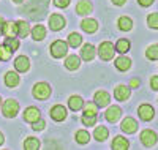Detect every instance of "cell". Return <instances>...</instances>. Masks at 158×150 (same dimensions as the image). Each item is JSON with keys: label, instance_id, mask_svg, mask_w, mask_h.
<instances>
[{"label": "cell", "instance_id": "cell-46", "mask_svg": "<svg viewBox=\"0 0 158 150\" xmlns=\"http://www.w3.org/2000/svg\"><path fill=\"white\" fill-rule=\"evenodd\" d=\"M15 2H16V3H21V2H24V0H15Z\"/></svg>", "mask_w": 158, "mask_h": 150}, {"label": "cell", "instance_id": "cell-8", "mask_svg": "<svg viewBox=\"0 0 158 150\" xmlns=\"http://www.w3.org/2000/svg\"><path fill=\"white\" fill-rule=\"evenodd\" d=\"M51 117L56 122H62L65 117H67V109H65L62 104H57V106H54L51 109Z\"/></svg>", "mask_w": 158, "mask_h": 150}, {"label": "cell", "instance_id": "cell-39", "mask_svg": "<svg viewBox=\"0 0 158 150\" xmlns=\"http://www.w3.org/2000/svg\"><path fill=\"white\" fill-rule=\"evenodd\" d=\"M54 5L59 8H67L70 5V0H54Z\"/></svg>", "mask_w": 158, "mask_h": 150}, {"label": "cell", "instance_id": "cell-7", "mask_svg": "<svg viewBox=\"0 0 158 150\" xmlns=\"http://www.w3.org/2000/svg\"><path fill=\"white\" fill-rule=\"evenodd\" d=\"M104 115H106V120H108V122H111V123H115V122L120 119V115H122V109L118 107V106H111Z\"/></svg>", "mask_w": 158, "mask_h": 150}, {"label": "cell", "instance_id": "cell-30", "mask_svg": "<svg viewBox=\"0 0 158 150\" xmlns=\"http://www.w3.org/2000/svg\"><path fill=\"white\" fill-rule=\"evenodd\" d=\"M11 49L10 48H6L5 44H0V60H3V62H6V60H10L11 59Z\"/></svg>", "mask_w": 158, "mask_h": 150}, {"label": "cell", "instance_id": "cell-9", "mask_svg": "<svg viewBox=\"0 0 158 150\" xmlns=\"http://www.w3.org/2000/svg\"><path fill=\"white\" fill-rule=\"evenodd\" d=\"M111 101L109 98V93L108 92H104V90H100L95 93V104L100 106V107H104V106H108Z\"/></svg>", "mask_w": 158, "mask_h": 150}, {"label": "cell", "instance_id": "cell-22", "mask_svg": "<svg viewBox=\"0 0 158 150\" xmlns=\"http://www.w3.org/2000/svg\"><path fill=\"white\" fill-rule=\"evenodd\" d=\"M16 27H18V35H19L21 38H25V36L30 33L29 24L25 22V21H19V22H16Z\"/></svg>", "mask_w": 158, "mask_h": 150}, {"label": "cell", "instance_id": "cell-23", "mask_svg": "<svg viewBox=\"0 0 158 150\" xmlns=\"http://www.w3.org/2000/svg\"><path fill=\"white\" fill-rule=\"evenodd\" d=\"M32 36H33V40H36V41H41V40L46 36V29L43 25H35L33 30H32Z\"/></svg>", "mask_w": 158, "mask_h": 150}, {"label": "cell", "instance_id": "cell-34", "mask_svg": "<svg viewBox=\"0 0 158 150\" xmlns=\"http://www.w3.org/2000/svg\"><path fill=\"white\" fill-rule=\"evenodd\" d=\"M146 56H147V59H150V60H156V59H158V46H156V44L149 46Z\"/></svg>", "mask_w": 158, "mask_h": 150}, {"label": "cell", "instance_id": "cell-15", "mask_svg": "<svg viewBox=\"0 0 158 150\" xmlns=\"http://www.w3.org/2000/svg\"><path fill=\"white\" fill-rule=\"evenodd\" d=\"M114 97H115V100H118V101H125V100L130 97V89L125 87V85H118V87L114 90Z\"/></svg>", "mask_w": 158, "mask_h": 150}, {"label": "cell", "instance_id": "cell-11", "mask_svg": "<svg viewBox=\"0 0 158 150\" xmlns=\"http://www.w3.org/2000/svg\"><path fill=\"white\" fill-rule=\"evenodd\" d=\"M155 115V111H153V107L150 104H142L139 106V117L142 120H152Z\"/></svg>", "mask_w": 158, "mask_h": 150}, {"label": "cell", "instance_id": "cell-26", "mask_svg": "<svg viewBox=\"0 0 158 150\" xmlns=\"http://www.w3.org/2000/svg\"><path fill=\"white\" fill-rule=\"evenodd\" d=\"M128 49H130V41L128 40H118V41L115 43V51L117 52H120V54H125V52H128Z\"/></svg>", "mask_w": 158, "mask_h": 150}, {"label": "cell", "instance_id": "cell-4", "mask_svg": "<svg viewBox=\"0 0 158 150\" xmlns=\"http://www.w3.org/2000/svg\"><path fill=\"white\" fill-rule=\"evenodd\" d=\"M2 111H3V115L5 117H15L19 111V104L18 101L15 100H6L3 103V107H2Z\"/></svg>", "mask_w": 158, "mask_h": 150}, {"label": "cell", "instance_id": "cell-5", "mask_svg": "<svg viewBox=\"0 0 158 150\" xmlns=\"http://www.w3.org/2000/svg\"><path fill=\"white\" fill-rule=\"evenodd\" d=\"M141 141H142V144L146 145V147L155 145V144H156V134H155V131H152V130H144V131L141 133Z\"/></svg>", "mask_w": 158, "mask_h": 150}, {"label": "cell", "instance_id": "cell-21", "mask_svg": "<svg viewBox=\"0 0 158 150\" xmlns=\"http://www.w3.org/2000/svg\"><path fill=\"white\" fill-rule=\"evenodd\" d=\"M5 84H6L8 87H16V85L19 84V76H18L16 73H13V71L6 73V74H5Z\"/></svg>", "mask_w": 158, "mask_h": 150}, {"label": "cell", "instance_id": "cell-20", "mask_svg": "<svg viewBox=\"0 0 158 150\" xmlns=\"http://www.w3.org/2000/svg\"><path fill=\"white\" fill-rule=\"evenodd\" d=\"M81 57L84 59V60H92L95 57V48L92 46V44H85L84 48H82V51H81Z\"/></svg>", "mask_w": 158, "mask_h": 150}, {"label": "cell", "instance_id": "cell-38", "mask_svg": "<svg viewBox=\"0 0 158 150\" xmlns=\"http://www.w3.org/2000/svg\"><path fill=\"white\" fill-rule=\"evenodd\" d=\"M32 128H33L35 131H41V130L44 128V120H41V119L35 120L33 123H32Z\"/></svg>", "mask_w": 158, "mask_h": 150}, {"label": "cell", "instance_id": "cell-16", "mask_svg": "<svg viewBox=\"0 0 158 150\" xmlns=\"http://www.w3.org/2000/svg\"><path fill=\"white\" fill-rule=\"evenodd\" d=\"M128 147H130V142L125 138H122V136H115L114 138V141H112V148L114 150H127Z\"/></svg>", "mask_w": 158, "mask_h": 150}, {"label": "cell", "instance_id": "cell-13", "mask_svg": "<svg viewBox=\"0 0 158 150\" xmlns=\"http://www.w3.org/2000/svg\"><path fill=\"white\" fill-rule=\"evenodd\" d=\"M122 130H123L125 133H128V134L135 133V131L138 130V123H136V120H133L131 117H127V119L122 122Z\"/></svg>", "mask_w": 158, "mask_h": 150}, {"label": "cell", "instance_id": "cell-12", "mask_svg": "<svg viewBox=\"0 0 158 150\" xmlns=\"http://www.w3.org/2000/svg\"><path fill=\"white\" fill-rule=\"evenodd\" d=\"M40 119V111L36 107H27L24 111V120L25 122H30V123H33L35 120Z\"/></svg>", "mask_w": 158, "mask_h": 150}, {"label": "cell", "instance_id": "cell-43", "mask_svg": "<svg viewBox=\"0 0 158 150\" xmlns=\"http://www.w3.org/2000/svg\"><path fill=\"white\" fill-rule=\"evenodd\" d=\"M130 85H131V87H138V85H139V81H138V79H133V81L130 82Z\"/></svg>", "mask_w": 158, "mask_h": 150}, {"label": "cell", "instance_id": "cell-35", "mask_svg": "<svg viewBox=\"0 0 158 150\" xmlns=\"http://www.w3.org/2000/svg\"><path fill=\"white\" fill-rule=\"evenodd\" d=\"M3 44H5L6 48H10L11 51H16V49L19 48V41H18V40H16L15 36H11V38H6Z\"/></svg>", "mask_w": 158, "mask_h": 150}, {"label": "cell", "instance_id": "cell-14", "mask_svg": "<svg viewBox=\"0 0 158 150\" xmlns=\"http://www.w3.org/2000/svg\"><path fill=\"white\" fill-rule=\"evenodd\" d=\"M81 27H82V30L87 32V33H95L97 29H98V22L95 19H84Z\"/></svg>", "mask_w": 158, "mask_h": 150}, {"label": "cell", "instance_id": "cell-33", "mask_svg": "<svg viewBox=\"0 0 158 150\" xmlns=\"http://www.w3.org/2000/svg\"><path fill=\"white\" fill-rule=\"evenodd\" d=\"M24 147L27 148V150H36L40 147V141L36 138H29L27 141L24 142Z\"/></svg>", "mask_w": 158, "mask_h": 150}, {"label": "cell", "instance_id": "cell-40", "mask_svg": "<svg viewBox=\"0 0 158 150\" xmlns=\"http://www.w3.org/2000/svg\"><path fill=\"white\" fill-rule=\"evenodd\" d=\"M150 84H152V89H153V90H158V77H156V76L152 77V82H150Z\"/></svg>", "mask_w": 158, "mask_h": 150}, {"label": "cell", "instance_id": "cell-42", "mask_svg": "<svg viewBox=\"0 0 158 150\" xmlns=\"http://www.w3.org/2000/svg\"><path fill=\"white\" fill-rule=\"evenodd\" d=\"M3 25H5V21H3V18H0V35L3 33Z\"/></svg>", "mask_w": 158, "mask_h": 150}, {"label": "cell", "instance_id": "cell-32", "mask_svg": "<svg viewBox=\"0 0 158 150\" xmlns=\"http://www.w3.org/2000/svg\"><path fill=\"white\" fill-rule=\"evenodd\" d=\"M84 106V115H97V104L95 103H85Z\"/></svg>", "mask_w": 158, "mask_h": 150}, {"label": "cell", "instance_id": "cell-28", "mask_svg": "<svg viewBox=\"0 0 158 150\" xmlns=\"http://www.w3.org/2000/svg\"><path fill=\"white\" fill-rule=\"evenodd\" d=\"M76 141H77L79 144H87V142L90 141V134H89V131H85V130H79V131L76 133Z\"/></svg>", "mask_w": 158, "mask_h": 150}, {"label": "cell", "instance_id": "cell-10", "mask_svg": "<svg viewBox=\"0 0 158 150\" xmlns=\"http://www.w3.org/2000/svg\"><path fill=\"white\" fill-rule=\"evenodd\" d=\"M15 68H16V71H21V73H25V71H29V68H30V62L29 59L25 57V56H21L15 60Z\"/></svg>", "mask_w": 158, "mask_h": 150}, {"label": "cell", "instance_id": "cell-47", "mask_svg": "<svg viewBox=\"0 0 158 150\" xmlns=\"http://www.w3.org/2000/svg\"><path fill=\"white\" fill-rule=\"evenodd\" d=\"M0 103H2V100H0Z\"/></svg>", "mask_w": 158, "mask_h": 150}, {"label": "cell", "instance_id": "cell-44", "mask_svg": "<svg viewBox=\"0 0 158 150\" xmlns=\"http://www.w3.org/2000/svg\"><path fill=\"white\" fill-rule=\"evenodd\" d=\"M112 2H114L115 5H123V3L127 2V0H112Z\"/></svg>", "mask_w": 158, "mask_h": 150}, {"label": "cell", "instance_id": "cell-41", "mask_svg": "<svg viewBox=\"0 0 158 150\" xmlns=\"http://www.w3.org/2000/svg\"><path fill=\"white\" fill-rule=\"evenodd\" d=\"M138 2L142 5V6H149V5H152L155 0H138Z\"/></svg>", "mask_w": 158, "mask_h": 150}, {"label": "cell", "instance_id": "cell-18", "mask_svg": "<svg viewBox=\"0 0 158 150\" xmlns=\"http://www.w3.org/2000/svg\"><path fill=\"white\" fill-rule=\"evenodd\" d=\"M115 66H117V70H120V71H127V70H130V66H131V60L128 57L122 56V57H118L115 60Z\"/></svg>", "mask_w": 158, "mask_h": 150}, {"label": "cell", "instance_id": "cell-27", "mask_svg": "<svg viewBox=\"0 0 158 150\" xmlns=\"http://www.w3.org/2000/svg\"><path fill=\"white\" fill-rule=\"evenodd\" d=\"M65 66H67L68 70H77V68H79V57L70 56L67 60H65Z\"/></svg>", "mask_w": 158, "mask_h": 150}, {"label": "cell", "instance_id": "cell-3", "mask_svg": "<svg viewBox=\"0 0 158 150\" xmlns=\"http://www.w3.org/2000/svg\"><path fill=\"white\" fill-rule=\"evenodd\" d=\"M49 95H51V87L46 82H38L33 87V97L38 100H46L49 98Z\"/></svg>", "mask_w": 158, "mask_h": 150}, {"label": "cell", "instance_id": "cell-29", "mask_svg": "<svg viewBox=\"0 0 158 150\" xmlns=\"http://www.w3.org/2000/svg\"><path fill=\"white\" fill-rule=\"evenodd\" d=\"M81 43H82V36L79 35V33H71V35L68 36V44H70L71 48L81 46Z\"/></svg>", "mask_w": 158, "mask_h": 150}, {"label": "cell", "instance_id": "cell-6", "mask_svg": "<svg viewBox=\"0 0 158 150\" xmlns=\"http://www.w3.org/2000/svg\"><path fill=\"white\" fill-rule=\"evenodd\" d=\"M49 27H51V30H54V32L63 29V27H65L63 16H60V15H51V18H49Z\"/></svg>", "mask_w": 158, "mask_h": 150}, {"label": "cell", "instance_id": "cell-25", "mask_svg": "<svg viewBox=\"0 0 158 150\" xmlns=\"http://www.w3.org/2000/svg\"><path fill=\"white\" fill-rule=\"evenodd\" d=\"M94 136H95L97 141H106L108 136H109V131H108V128H104V127H98V128H95Z\"/></svg>", "mask_w": 158, "mask_h": 150}, {"label": "cell", "instance_id": "cell-36", "mask_svg": "<svg viewBox=\"0 0 158 150\" xmlns=\"http://www.w3.org/2000/svg\"><path fill=\"white\" fill-rule=\"evenodd\" d=\"M147 24H149L150 29H153V30H156V29H158V16H156V13H153V15H150V16H149Z\"/></svg>", "mask_w": 158, "mask_h": 150}, {"label": "cell", "instance_id": "cell-17", "mask_svg": "<svg viewBox=\"0 0 158 150\" xmlns=\"http://www.w3.org/2000/svg\"><path fill=\"white\" fill-rule=\"evenodd\" d=\"M90 11H92V5H90V2H87V0H81V2L77 3V6H76V13L81 15V16L89 15Z\"/></svg>", "mask_w": 158, "mask_h": 150}, {"label": "cell", "instance_id": "cell-1", "mask_svg": "<svg viewBox=\"0 0 158 150\" xmlns=\"http://www.w3.org/2000/svg\"><path fill=\"white\" fill-rule=\"evenodd\" d=\"M67 52H68V44L65 41H62V40H57V41H54L51 44V54L56 59H60L63 56H67Z\"/></svg>", "mask_w": 158, "mask_h": 150}, {"label": "cell", "instance_id": "cell-45", "mask_svg": "<svg viewBox=\"0 0 158 150\" xmlns=\"http://www.w3.org/2000/svg\"><path fill=\"white\" fill-rule=\"evenodd\" d=\"M2 144H3V134L0 133V145H2Z\"/></svg>", "mask_w": 158, "mask_h": 150}, {"label": "cell", "instance_id": "cell-19", "mask_svg": "<svg viewBox=\"0 0 158 150\" xmlns=\"http://www.w3.org/2000/svg\"><path fill=\"white\" fill-rule=\"evenodd\" d=\"M18 33V27H16V22H5L3 25V35L6 38H11Z\"/></svg>", "mask_w": 158, "mask_h": 150}, {"label": "cell", "instance_id": "cell-31", "mask_svg": "<svg viewBox=\"0 0 158 150\" xmlns=\"http://www.w3.org/2000/svg\"><path fill=\"white\" fill-rule=\"evenodd\" d=\"M118 27H120L122 30H131V27H133V22H131L130 18L123 16V18L118 19Z\"/></svg>", "mask_w": 158, "mask_h": 150}, {"label": "cell", "instance_id": "cell-2", "mask_svg": "<svg viewBox=\"0 0 158 150\" xmlns=\"http://www.w3.org/2000/svg\"><path fill=\"white\" fill-rule=\"evenodd\" d=\"M98 56L101 60H111L114 57V44L111 41H103L98 48Z\"/></svg>", "mask_w": 158, "mask_h": 150}, {"label": "cell", "instance_id": "cell-24", "mask_svg": "<svg viewBox=\"0 0 158 150\" xmlns=\"http://www.w3.org/2000/svg\"><path fill=\"white\" fill-rule=\"evenodd\" d=\"M82 104H84V101H82L81 97H71L68 100V106H70L71 111H79V109H82Z\"/></svg>", "mask_w": 158, "mask_h": 150}, {"label": "cell", "instance_id": "cell-37", "mask_svg": "<svg viewBox=\"0 0 158 150\" xmlns=\"http://www.w3.org/2000/svg\"><path fill=\"white\" fill-rule=\"evenodd\" d=\"M95 122H97V115H84V117H82V123H84L85 127L95 125Z\"/></svg>", "mask_w": 158, "mask_h": 150}]
</instances>
